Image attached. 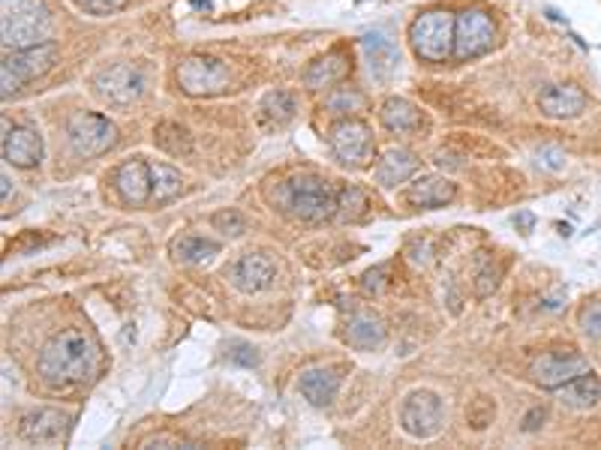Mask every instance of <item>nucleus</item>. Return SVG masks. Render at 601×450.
I'll list each match as a JSON object with an SVG mask.
<instances>
[{
	"mask_svg": "<svg viewBox=\"0 0 601 450\" xmlns=\"http://www.w3.org/2000/svg\"><path fill=\"white\" fill-rule=\"evenodd\" d=\"M97 369V348L88 333L69 328L51 337L40 352V376L55 391L84 384Z\"/></svg>",
	"mask_w": 601,
	"mask_h": 450,
	"instance_id": "f257e3e1",
	"label": "nucleus"
},
{
	"mask_svg": "<svg viewBox=\"0 0 601 450\" xmlns=\"http://www.w3.org/2000/svg\"><path fill=\"white\" fill-rule=\"evenodd\" d=\"M337 198H340V190H334L325 177L295 175L277 186L274 205L289 216H295V220L322 222L328 216H337Z\"/></svg>",
	"mask_w": 601,
	"mask_h": 450,
	"instance_id": "f03ea898",
	"label": "nucleus"
},
{
	"mask_svg": "<svg viewBox=\"0 0 601 450\" xmlns=\"http://www.w3.org/2000/svg\"><path fill=\"white\" fill-rule=\"evenodd\" d=\"M51 36V12L43 0H0V40L6 51L43 45Z\"/></svg>",
	"mask_w": 601,
	"mask_h": 450,
	"instance_id": "7ed1b4c3",
	"label": "nucleus"
},
{
	"mask_svg": "<svg viewBox=\"0 0 601 450\" xmlns=\"http://www.w3.org/2000/svg\"><path fill=\"white\" fill-rule=\"evenodd\" d=\"M58 60V45L55 43H43V45H30V49L19 51H6L4 64H0V93L12 97L25 88L27 81L40 79L49 73Z\"/></svg>",
	"mask_w": 601,
	"mask_h": 450,
	"instance_id": "20e7f679",
	"label": "nucleus"
},
{
	"mask_svg": "<svg viewBox=\"0 0 601 450\" xmlns=\"http://www.w3.org/2000/svg\"><path fill=\"white\" fill-rule=\"evenodd\" d=\"M410 43L421 60H430V64L449 60L454 54V15L445 10L418 15L410 27Z\"/></svg>",
	"mask_w": 601,
	"mask_h": 450,
	"instance_id": "39448f33",
	"label": "nucleus"
},
{
	"mask_svg": "<svg viewBox=\"0 0 601 450\" xmlns=\"http://www.w3.org/2000/svg\"><path fill=\"white\" fill-rule=\"evenodd\" d=\"M66 142L79 157H99L118 144V127L94 112H75L66 120Z\"/></svg>",
	"mask_w": 601,
	"mask_h": 450,
	"instance_id": "423d86ee",
	"label": "nucleus"
},
{
	"mask_svg": "<svg viewBox=\"0 0 601 450\" xmlns=\"http://www.w3.org/2000/svg\"><path fill=\"white\" fill-rule=\"evenodd\" d=\"M493 40H496V25L484 10H464L454 19V58L457 60L488 54Z\"/></svg>",
	"mask_w": 601,
	"mask_h": 450,
	"instance_id": "0eeeda50",
	"label": "nucleus"
},
{
	"mask_svg": "<svg viewBox=\"0 0 601 450\" xmlns=\"http://www.w3.org/2000/svg\"><path fill=\"white\" fill-rule=\"evenodd\" d=\"M175 75H178L181 90L190 93V97H217L232 81L229 66L217 58H187L181 60Z\"/></svg>",
	"mask_w": 601,
	"mask_h": 450,
	"instance_id": "6e6552de",
	"label": "nucleus"
},
{
	"mask_svg": "<svg viewBox=\"0 0 601 450\" xmlns=\"http://www.w3.org/2000/svg\"><path fill=\"white\" fill-rule=\"evenodd\" d=\"M445 417L442 400L433 391H412L400 406V426L410 432L412 438H430L439 432Z\"/></svg>",
	"mask_w": 601,
	"mask_h": 450,
	"instance_id": "1a4fd4ad",
	"label": "nucleus"
},
{
	"mask_svg": "<svg viewBox=\"0 0 601 450\" xmlns=\"http://www.w3.org/2000/svg\"><path fill=\"white\" fill-rule=\"evenodd\" d=\"M331 151L349 168H364L373 159V136L361 120H340L331 129Z\"/></svg>",
	"mask_w": 601,
	"mask_h": 450,
	"instance_id": "9d476101",
	"label": "nucleus"
},
{
	"mask_svg": "<svg viewBox=\"0 0 601 450\" xmlns=\"http://www.w3.org/2000/svg\"><path fill=\"white\" fill-rule=\"evenodd\" d=\"M583 372H589V361L583 358V354H577L574 348H566V352H547L529 367L533 382L547 387V391H559L562 384H568L572 378L583 376Z\"/></svg>",
	"mask_w": 601,
	"mask_h": 450,
	"instance_id": "9b49d317",
	"label": "nucleus"
},
{
	"mask_svg": "<svg viewBox=\"0 0 601 450\" xmlns=\"http://www.w3.org/2000/svg\"><path fill=\"white\" fill-rule=\"evenodd\" d=\"M144 79H142V69L133 64H114L99 69L94 75V90L99 99L112 105H129L133 99L142 97Z\"/></svg>",
	"mask_w": 601,
	"mask_h": 450,
	"instance_id": "f8f14e48",
	"label": "nucleus"
},
{
	"mask_svg": "<svg viewBox=\"0 0 601 450\" xmlns=\"http://www.w3.org/2000/svg\"><path fill=\"white\" fill-rule=\"evenodd\" d=\"M229 279H232V285L238 291L256 294V291H265L274 285L277 265H274L271 255H265V252H246L232 265Z\"/></svg>",
	"mask_w": 601,
	"mask_h": 450,
	"instance_id": "ddd939ff",
	"label": "nucleus"
},
{
	"mask_svg": "<svg viewBox=\"0 0 601 450\" xmlns=\"http://www.w3.org/2000/svg\"><path fill=\"white\" fill-rule=\"evenodd\" d=\"M69 430V415L58 408H36L27 411L19 421V436L30 441V445H55L66 436Z\"/></svg>",
	"mask_w": 601,
	"mask_h": 450,
	"instance_id": "4468645a",
	"label": "nucleus"
},
{
	"mask_svg": "<svg viewBox=\"0 0 601 450\" xmlns=\"http://www.w3.org/2000/svg\"><path fill=\"white\" fill-rule=\"evenodd\" d=\"M4 159L15 168H34L43 159V138L30 127H12L4 118Z\"/></svg>",
	"mask_w": 601,
	"mask_h": 450,
	"instance_id": "2eb2a0df",
	"label": "nucleus"
},
{
	"mask_svg": "<svg viewBox=\"0 0 601 450\" xmlns=\"http://www.w3.org/2000/svg\"><path fill=\"white\" fill-rule=\"evenodd\" d=\"M114 186H118L121 198L127 201V205H142V201H148L153 192L151 166L138 157L127 159L118 172H114Z\"/></svg>",
	"mask_w": 601,
	"mask_h": 450,
	"instance_id": "dca6fc26",
	"label": "nucleus"
},
{
	"mask_svg": "<svg viewBox=\"0 0 601 450\" xmlns=\"http://www.w3.org/2000/svg\"><path fill=\"white\" fill-rule=\"evenodd\" d=\"M385 339H388V328H385L379 315L370 313V309L352 313L349 324H346V343L352 348H358V352H376V348L385 345Z\"/></svg>",
	"mask_w": 601,
	"mask_h": 450,
	"instance_id": "f3484780",
	"label": "nucleus"
},
{
	"mask_svg": "<svg viewBox=\"0 0 601 450\" xmlns=\"http://www.w3.org/2000/svg\"><path fill=\"white\" fill-rule=\"evenodd\" d=\"M538 108L547 118H577L587 108V93L577 84H553V88L542 90Z\"/></svg>",
	"mask_w": 601,
	"mask_h": 450,
	"instance_id": "a211bd4d",
	"label": "nucleus"
},
{
	"mask_svg": "<svg viewBox=\"0 0 601 450\" xmlns=\"http://www.w3.org/2000/svg\"><path fill=\"white\" fill-rule=\"evenodd\" d=\"M298 387H300V393H304V400L310 402V406L325 408L334 402L337 391H340V376H337V369H331V367H313L300 376Z\"/></svg>",
	"mask_w": 601,
	"mask_h": 450,
	"instance_id": "6ab92c4d",
	"label": "nucleus"
},
{
	"mask_svg": "<svg viewBox=\"0 0 601 450\" xmlns=\"http://www.w3.org/2000/svg\"><path fill=\"white\" fill-rule=\"evenodd\" d=\"M361 49H364L367 60H370V75H373L376 81H388L391 75L397 73V64H400V54L394 49V43L388 40V36L382 34H370L361 40Z\"/></svg>",
	"mask_w": 601,
	"mask_h": 450,
	"instance_id": "aec40b11",
	"label": "nucleus"
},
{
	"mask_svg": "<svg viewBox=\"0 0 601 450\" xmlns=\"http://www.w3.org/2000/svg\"><path fill=\"white\" fill-rule=\"evenodd\" d=\"M349 66H352L349 54H343V51H331V54H325V58L313 60V64L307 66V73H304V84H307V88H313V90H319V88H331V84L343 81L346 75H349Z\"/></svg>",
	"mask_w": 601,
	"mask_h": 450,
	"instance_id": "412c9836",
	"label": "nucleus"
},
{
	"mask_svg": "<svg viewBox=\"0 0 601 450\" xmlns=\"http://www.w3.org/2000/svg\"><path fill=\"white\" fill-rule=\"evenodd\" d=\"M379 118L385 123V129L403 136V133H415L421 127V112L418 105L410 103L403 97H388L379 108Z\"/></svg>",
	"mask_w": 601,
	"mask_h": 450,
	"instance_id": "4be33fe9",
	"label": "nucleus"
},
{
	"mask_svg": "<svg viewBox=\"0 0 601 450\" xmlns=\"http://www.w3.org/2000/svg\"><path fill=\"white\" fill-rule=\"evenodd\" d=\"M454 183L449 177H418L410 190H406V198L415 207H442L454 198Z\"/></svg>",
	"mask_w": 601,
	"mask_h": 450,
	"instance_id": "5701e85b",
	"label": "nucleus"
},
{
	"mask_svg": "<svg viewBox=\"0 0 601 450\" xmlns=\"http://www.w3.org/2000/svg\"><path fill=\"white\" fill-rule=\"evenodd\" d=\"M418 172V159L412 157L410 151H388L385 157L376 162V183L382 186H397L403 181H410V177Z\"/></svg>",
	"mask_w": 601,
	"mask_h": 450,
	"instance_id": "b1692460",
	"label": "nucleus"
},
{
	"mask_svg": "<svg viewBox=\"0 0 601 450\" xmlns=\"http://www.w3.org/2000/svg\"><path fill=\"white\" fill-rule=\"evenodd\" d=\"M559 391H562L559 397H562V402H566L568 408H592L601 400V382H598V376L592 369L583 372V376L572 378L568 384H562Z\"/></svg>",
	"mask_w": 601,
	"mask_h": 450,
	"instance_id": "393cba45",
	"label": "nucleus"
},
{
	"mask_svg": "<svg viewBox=\"0 0 601 450\" xmlns=\"http://www.w3.org/2000/svg\"><path fill=\"white\" fill-rule=\"evenodd\" d=\"M217 252H220L217 240H207L202 235H183L172 244V255L178 261H187V265H205Z\"/></svg>",
	"mask_w": 601,
	"mask_h": 450,
	"instance_id": "a878e982",
	"label": "nucleus"
},
{
	"mask_svg": "<svg viewBox=\"0 0 601 450\" xmlns=\"http://www.w3.org/2000/svg\"><path fill=\"white\" fill-rule=\"evenodd\" d=\"M151 177H153L151 198L157 201V205H166V201H175V198L181 196L183 177H181V172H175L172 166H166V162H157V166H151Z\"/></svg>",
	"mask_w": 601,
	"mask_h": 450,
	"instance_id": "bb28decb",
	"label": "nucleus"
},
{
	"mask_svg": "<svg viewBox=\"0 0 601 450\" xmlns=\"http://www.w3.org/2000/svg\"><path fill=\"white\" fill-rule=\"evenodd\" d=\"M298 105H295V97H292L289 90H271L265 93V99H261V114H265L271 123H289L292 118H295Z\"/></svg>",
	"mask_w": 601,
	"mask_h": 450,
	"instance_id": "cd10ccee",
	"label": "nucleus"
},
{
	"mask_svg": "<svg viewBox=\"0 0 601 450\" xmlns=\"http://www.w3.org/2000/svg\"><path fill=\"white\" fill-rule=\"evenodd\" d=\"M153 142L157 147H163L166 153H175V157H181V153H190V133L178 123H160L157 133H153Z\"/></svg>",
	"mask_w": 601,
	"mask_h": 450,
	"instance_id": "c85d7f7f",
	"label": "nucleus"
},
{
	"mask_svg": "<svg viewBox=\"0 0 601 450\" xmlns=\"http://www.w3.org/2000/svg\"><path fill=\"white\" fill-rule=\"evenodd\" d=\"M367 211V196L358 190V186H343L340 190V198H337V216H340L343 222H355L361 220Z\"/></svg>",
	"mask_w": 601,
	"mask_h": 450,
	"instance_id": "c756f323",
	"label": "nucleus"
},
{
	"mask_svg": "<svg viewBox=\"0 0 601 450\" xmlns=\"http://www.w3.org/2000/svg\"><path fill=\"white\" fill-rule=\"evenodd\" d=\"M496 285H499V268L493 265L488 255H481L479 270H475V294H479V298H488V294H493Z\"/></svg>",
	"mask_w": 601,
	"mask_h": 450,
	"instance_id": "7c9ffc66",
	"label": "nucleus"
},
{
	"mask_svg": "<svg viewBox=\"0 0 601 450\" xmlns=\"http://www.w3.org/2000/svg\"><path fill=\"white\" fill-rule=\"evenodd\" d=\"M361 105H364L361 93H358V90H349V88H340V90H334V93L328 97V112H334V114L358 112Z\"/></svg>",
	"mask_w": 601,
	"mask_h": 450,
	"instance_id": "2f4dec72",
	"label": "nucleus"
},
{
	"mask_svg": "<svg viewBox=\"0 0 601 450\" xmlns=\"http://www.w3.org/2000/svg\"><path fill=\"white\" fill-rule=\"evenodd\" d=\"M493 417H496V406H493L488 397H479L472 406L466 408V421L472 423L475 430H484V426H488Z\"/></svg>",
	"mask_w": 601,
	"mask_h": 450,
	"instance_id": "473e14b6",
	"label": "nucleus"
},
{
	"mask_svg": "<svg viewBox=\"0 0 601 450\" xmlns=\"http://www.w3.org/2000/svg\"><path fill=\"white\" fill-rule=\"evenodd\" d=\"M211 222H214V229L222 231V235H229V237H241L244 229H246L244 216L238 213V211H220V213H214Z\"/></svg>",
	"mask_w": 601,
	"mask_h": 450,
	"instance_id": "72a5a7b5",
	"label": "nucleus"
},
{
	"mask_svg": "<svg viewBox=\"0 0 601 450\" xmlns=\"http://www.w3.org/2000/svg\"><path fill=\"white\" fill-rule=\"evenodd\" d=\"M581 330L587 333L589 339H601V300H589V304L581 309Z\"/></svg>",
	"mask_w": 601,
	"mask_h": 450,
	"instance_id": "f704fd0d",
	"label": "nucleus"
},
{
	"mask_svg": "<svg viewBox=\"0 0 601 450\" xmlns=\"http://www.w3.org/2000/svg\"><path fill=\"white\" fill-rule=\"evenodd\" d=\"M226 358L232 363H241V367H259V348H253L246 343H232L226 352Z\"/></svg>",
	"mask_w": 601,
	"mask_h": 450,
	"instance_id": "c9c22d12",
	"label": "nucleus"
},
{
	"mask_svg": "<svg viewBox=\"0 0 601 450\" xmlns=\"http://www.w3.org/2000/svg\"><path fill=\"white\" fill-rule=\"evenodd\" d=\"M75 4H79V10L90 15H112V12H121L123 6H127V0H75Z\"/></svg>",
	"mask_w": 601,
	"mask_h": 450,
	"instance_id": "e433bc0d",
	"label": "nucleus"
},
{
	"mask_svg": "<svg viewBox=\"0 0 601 450\" xmlns=\"http://www.w3.org/2000/svg\"><path fill=\"white\" fill-rule=\"evenodd\" d=\"M385 276H388V268H373V270H367L364 274V291H370V294H379V291H385Z\"/></svg>",
	"mask_w": 601,
	"mask_h": 450,
	"instance_id": "4c0bfd02",
	"label": "nucleus"
},
{
	"mask_svg": "<svg viewBox=\"0 0 601 450\" xmlns=\"http://www.w3.org/2000/svg\"><path fill=\"white\" fill-rule=\"evenodd\" d=\"M538 166L550 168V172H559V168L566 166V157H562L559 151H553V147H547V151L538 153Z\"/></svg>",
	"mask_w": 601,
	"mask_h": 450,
	"instance_id": "58836bf2",
	"label": "nucleus"
},
{
	"mask_svg": "<svg viewBox=\"0 0 601 450\" xmlns=\"http://www.w3.org/2000/svg\"><path fill=\"white\" fill-rule=\"evenodd\" d=\"M544 417H547V411H544L542 406L529 408V411H527V417H523V432H535V430H542V426H544Z\"/></svg>",
	"mask_w": 601,
	"mask_h": 450,
	"instance_id": "ea45409f",
	"label": "nucleus"
},
{
	"mask_svg": "<svg viewBox=\"0 0 601 450\" xmlns=\"http://www.w3.org/2000/svg\"><path fill=\"white\" fill-rule=\"evenodd\" d=\"M142 447H144V450H151V447H192V445H190V441H178V438H168V436H157V438L142 441Z\"/></svg>",
	"mask_w": 601,
	"mask_h": 450,
	"instance_id": "a19ab883",
	"label": "nucleus"
},
{
	"mask_svg": "<svg viewBox=\"0 0 601 450\" xmlns=\"http://www.w3.org/2000/svg\"><path fill=\"white\" fill-rule=\"evenodd\" d=\"M514 222H520L523 229H529V225H533V213H520V216H518V220H514Z\"/></svg>",
	"mask_w": 601,
	"mask_h": 450,
	"instance_id": "79ce46f5",
	"label": "nucleus"
},
{
	"mask_svg": "<svg viewBox=\"0 0 601 450\" xmlns=\"http://www.w3.org/2000/svg\"><path fill=\"white\" fill-rule=\"evenodd\" d=\"M0 183H4V201H6V198H10V177L4 175V181H0Z\"/></svg>",
	"mask_w": 601,
	"mask_h": 450,
	"instance_id": "37998d69",
	"label": "nucleus"
}]
</instances>
